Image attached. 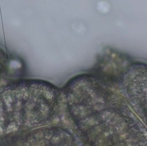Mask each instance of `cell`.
I'll list each match as a JSON object with an SVG mask.
<instances>
[]
</instances>
